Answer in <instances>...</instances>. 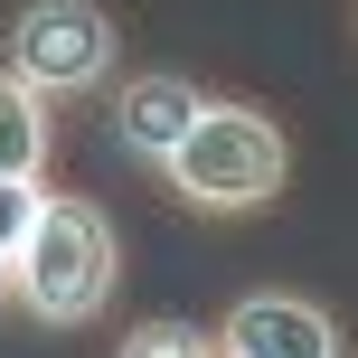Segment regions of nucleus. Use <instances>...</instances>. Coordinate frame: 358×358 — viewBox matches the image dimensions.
Returning a JSON list of instances; mask_svg holds the SVG:
<instances>
[{
	"label": "nucleus",
	"instance_id": "3",
	"mask_svg": "<svg viewBox=\"0 0 358 358\" xmlns=\"http://www.w3.org/2000/svg\"><path fill=\"white\" fill-rule=\"evenodd\" d=\"M113 57H123V38H113L104 0H29L10 19V57L0 66L19 85H38L48 104H76V94L113 85Z\"/></svg>",
	"mask_w": 358,
	"mask_h": 358
},
{
	"label": "nucleus",
	"instance_id": "6",
	"mask_svg": "<svg viewBox=\"0 0 358 358\" xmlns=\"http://www.w3.org/2000/svg\"><path fill=\"white\" fill-rule=\"evenodd\" d=\"M38 170H48V94L0 66V179H38Z\"/></svg>",
	"mask_w": 358,
	"mask_h": 358
},
{
	"label": "nucleus",
	"instance_id": "2",
	"mask_svg": "<svg viewBox=\"0 0 358 358\" xmlns=\"http://www.w3.org/2000/svg\"><path fill=\"white\" fill-rule=\"evenodd\" d=\"M161 179H170V198H189L198 217H255V208L283 198L292 142H283V123L255 113V104H208L189 123V142L161 161Z\"/></svg>",
	"mask_w": 358,
	"mask_h": 358
},
{
	"label": "nucleus",
	"instance_id": "7",
	"mask_svg": "<svg viewBox=\"0 0 358 358\" xmlns=\"http://www.w3.org/2000/svg\"><path fill=\"white\" fill-rule=\"evenodd\" d=\"M38 208H48V179H0V264H19Z\"/></svg>",
	"mask_w": 358,
	"mask_h": 358
},
{
	"label": "nucleus",
	"instance_id": "1",
	"mask_svg": "<svg viewBox=\"0 0 358 358\" xmlns=\"http://www.w3.org/2000/svg\"><path fill=\"white\" fill-rule=\"evenodd\" d=\"M113 283H123V236H113L104 198L48 189V208H38L29 245H19V264H10V292L38 321L76 330V321H94V311L113 302Z\"/></svg>",
	"mask_w": 358,
	"mask_h": 358
},
{
	"label": "nucleus",
	"instance_id": "9",
	"mask_svg": "<svg viewBox=\"0 0 358 358\" xmlns=\"http://www.w3.org/2000/svg\"><path fill=\"white\" fill-rule=\"evenodd\" d=\"M0 292H10V264H0Z\"/></svg>",
	"mask_w": 358,
	"mask_h": 358
},
{
	"label": "nucleus",
	"instance_id": "5",
	"mask_svg": "<svg viewBox=\"0 0 358 358\" xmlns=\"http://www.w3.org/2000/svg\"><path fill=\"white\" fill-rule=\"evenodd\" d=\"M198 113H208V94H198L189 76H170V66H161V76H132V85H113V132H123V151H132V161H151V170L189 142Z\"/></svg>",
	"mask_w": 358,
	"mask_h": 358
},
{
	"label": "nucleus",
	"instance_id": "8",
	"mask_svg": "<svg viewBox=\"0 0 358 358\" xmlns=\"http://www.w3.org/2000/svg\"><path fill=\"white\" fill-rule=\"evenodd\" d=\"M113 358H217V340H208V330H189V321H142Z\"/></svg>",
	"mask_w": 358,
	"mask_h": 358
},
{
	"label": "nucleus",
	"instance_id": "4",
	"mask_svg": "<svg viewBox=\"0 0 358 358\" xmlns=\"http://www.w3.org/2000/svg\"><path fill=\"white\" fill-rule=\"evenodd\" d=\"M217 358H340V321L311 292H245L217 321Z\"/></svg>",
	"mask_w": 358,
	"mask_h": 358
}]
</instances>
